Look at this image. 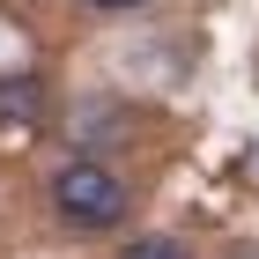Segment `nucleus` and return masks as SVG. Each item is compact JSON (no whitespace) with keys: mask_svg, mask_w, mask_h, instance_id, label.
Masks as SVG:
<instances>
[{"mask_svg":"<svg viewBox=\"0 0 259 259\" xmlns=\"http://www.w3.org/2000/svg\"><path fill=\"white\" fill-rule=\"evenodd\" d=\"M0 119H37V81H0Z\"/></svg>","mask_w":259,"mask_h":259,"instance_id":"3","label":"nucleus"},{"mask_svg":"<svg viewBox=\"0 0 259 259\" xmlns=\"http://www.w3.org/2000/svg\"><path fill=\"white\" fill-rule=\"evenodd\" d=\"M119 259H193V244L170 237V230H134V237L119 244Z\"/></svg>","mask_w":259,"mask_h":259,"instance_id":"2","label":"nucleus"},{"mask_svg":"<svg viewBox=\"0 0 259 259\" xmlns=\"http://www.w3.org/2000/svg\"><path fill=\"white\" fill-rule=\"evenodd\" d=\"M81 8H97V15H134V8H148V0H81Z\"/></svg>","mask_w":259,"mask_h":259,"instance_id":"4","label":"nucleus"},{"mask_svg":"<svg viewBox=\"0 0 259 259\" xmlns=\"http://www.w3.org/2000/svg\"><path fill=\"white\" fill-rule=\"evenodd\" d=\"M230 259H259V252H230Z\"/></svg>","mask_w":259,"mask_h":259,"instance_id":"5","label":"nucleus"},{"mask_svg":"<svg viewBox=\"0 0 259 259\" xmlns=\"http://www.w3.org/2000/svg\"><path fill=\"white\" fill-rule=\"evenodd\" d=\"M45 200H52V222L74 230V237H104V230H119V222L134 215V185H126L111 163H97V156L60 163L52 185H45Z\"/></svg>","mask_w":259,"mask_h":259,"instance_id":"1","label":"nucleus"}]
</instances>
